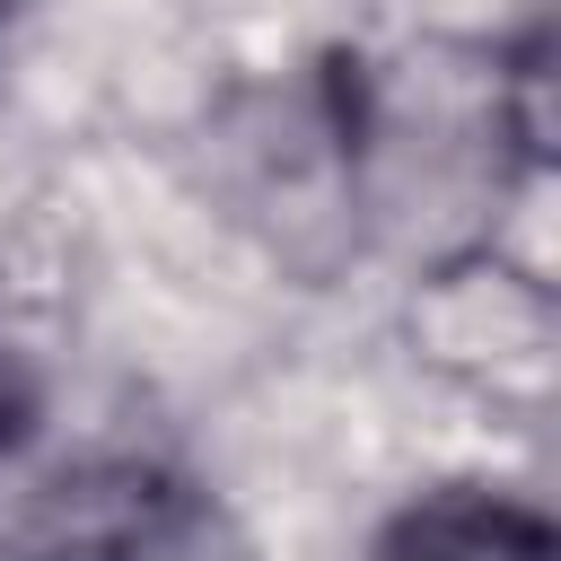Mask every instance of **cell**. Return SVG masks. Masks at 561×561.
I'll list each match as a JSON object with an SVG mask.
<instances>
[{
	"mask_svg": "<svg viewBox=\"0 0 561 561\" xmlns=\"http://www.w3.org/2000/svg\"><path fill=\"white\" fill-rule=\"evenodd\" d=\"M377 561H561L552 526L517 500H491V491H447L430 508H412Z\"/></svg>",
	"mask_w": 561,
	"mask_h": 561,
	"instance_id": "cell-2",
	"label": "cell"
},
{
	"mask_svg": "<svg viewBox=\"0 0 561 561\" xmlns=\"http://www.w3.org/2000/svg\"><path fill=\"white\" fill-rule=\"evenodd\" d=\"M184 500L167 473L131 456H88L61 473H35L0 508V543L18 561H140L175 535Z\"/></svg>",
	"mask_w": 561,
	"mask_h": 561,
	"instance_id": "cell-1",
	"label": "cell"
},
{
	"mask_svg": "<svg viewBox=\"0 0 561 561\" xmlns=\"http://www.w3.org/2000/svg\"><path fill=\"white\" fill-rule=\"evenodd\" d=\"M18 430H26V377H18V359L0 351V456L18 447Z\"/></svg>",
	"mask_w": 561,
	"mask_h": 561,
	"instance_id": "cell-3",
	"label": "cell"
},
{
	"mask_svg": "<svg viewBox=\"0 0 561 561\" xmlns=\"http://www.w3.org/2000/svg\"><path fill=\"white\" fill-rule=\"evenodd\" d=\"M0 9H9V0H0Z\"/></svg>",
	"mask_w": 561,
	"mask_h": 561,
	"instance_id": "cell-4",
	"label": "cell"
}]
</instances>
